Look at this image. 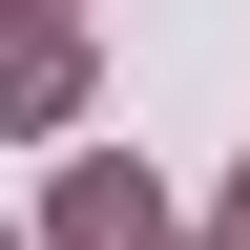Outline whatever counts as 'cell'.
<instances>
[{
	"mask_svg": "<svg viewBox=\"0 0 250 250\" xmlns=\"http://www.w3.org/2000/svg\"><path fill=\"white\" fill-rule=\"evenodd\" d=\"M62 104H83V42L21 21V42H0V125H62Z\"/></svg>",
	"mask_w": 250,
	"mask_h": 250,
	"instance_id": "1",
	"label": "cell"
},
{
	"mask_svg": "<svg viewBox=\"0 0 250 250\" xmlns=\"http://www.w3.org/2000/svg\"><path fill=\"white\" fill-rule=\"evenodd\" d=\"M62 250H188V229H167L125 167H83V188H62Z\"/></svg>",
	"mask_w": 250,
	"mask_h": 250,
	"instance_id": "2",
	"label": "cell"
},
{
	"mask_svg": "<svg viewBox=\"0 0 250 250\" xmlns=\"http://www.w3.org/2000/svg\"><path fill=\"white\" fill-rule=\"evenodd\" d=\"M229 250H250V188H229Z\"/></svg>",
	"mask_w": 250,
	"mask_h": 250,
	"instance_id": "3",
	"label": "cell"
}]
</instances>
